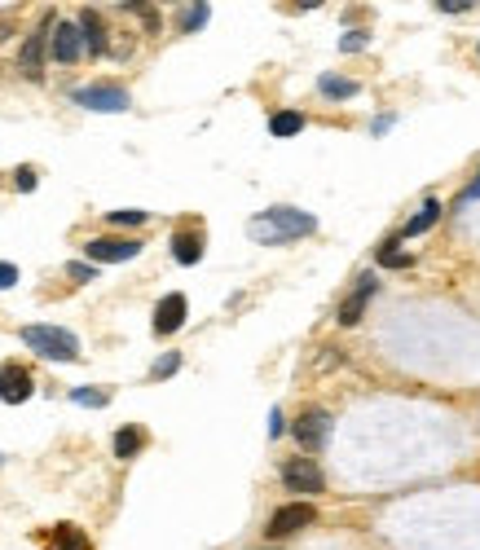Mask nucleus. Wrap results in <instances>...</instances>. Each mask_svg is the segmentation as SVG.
Masks as SVG:
<instances>
[{
    "instance_id": "nucleus-1",
    "label": "nucleus",
    "mask_w": 480,
    "mask_h": 550,
    "mask_svg": "<svg viewBox=\"0 0 480 550\" xmlns=\"http://www.w3.org/2000/svg\"><path fill=\"white\" fill-rule=\"evenodd\" d=\"M313 229H318V220H313L309 211H300V207H269L261 216H252V225H247V234H252L256 243H265V247L309 238Z\"/></svg>"
},
{
    "instance_id": "nucleus-2",
    "label": "nucleus",
    "mask_w": 480,
    "mask_h": 550,
    "mask_svg": "<svg viewBox=\"0 0 480 550\" xmlns=\"http://www.w3.org/2000/svg\"><path fill=\"white\" fill-rule=\"evenodd\" d=\"M22 344L36 348L45 361H80V339L62 326H22Z\"/></svg>"
},
{
    "instance_id": "nucleus-3",
    "label": "nucleus",
    "mask_w": 480,
    "mask_h": 550,
    "mask_svg": "<svg viewBox=\"0 0 480 550\" xmlns=\"http://www.w3.org/2000/svg\"><path fill=\"white\" fill-rule=\"evenodd\" d=\"M282 485H287L291 494L313 498V494L326 489V476H321V467L313 458H287V462H282Z\"/></svg>"
},
{
    "instance_id": "nucleus-4",
    "label": "nucleus",
    "mask_w": 480,
    "mask_h": 550,
    "mask_svg": "<svg viewBox=\"0 0 480 550\" xmlns=\"http://www.w3.org/2000/svg\"><path fill=\"white\" fill-rule=\"evenodd\" d=\"M291 436L300 441V450L318 453L321 445H326V436H330V414H326V409H304V414L296 418Z\"/></svg>"
},
{
    "instance_id": "nucleus-5",
    "label": "nucleus",
    "mask_w": 480,
    "mask_h": 550,
    "mask_svg": "<svg viewBox=\"0 0 480 550\" xmlns=\"http://www.w3.org/2000/svg\"><path fill=\"white\" fill-rule=\"evenodd\" d=\"M75 101L89 106V110H128L133 98L128 89H115V84H93V89H75Z\"/></svg>"
},
{
    "instance_id": "nucleus-6",
    "label": "nucleus",
    "mask_w": 480,
    "mask_h": 550,
    "mask_svg": "<svg viewBox=\"0 0 480 550\" xmlns=\"http://www.w3.org/2000/svg\"><path fill=\"white\" fill-rule=\"evenodd\" d=\"M84 255H93L98 264H124V260H133V255H141V243H133V238H93Z\"/></svg>"
},
{
    "instance_id": "nucleus-7",
    "label": "nucleus",
    "mask_w": 480,
    "mask_h": 550,
    "mask_svg": "<svg viewBox=\"0 0 480 550\" xmlns=\"http://www.w3.org/2000/svg\"><path fill=\"white\" fill-rule=\"evenodd\" d=\"M304 524H313V506H309V502H291V506H282V511L269 520V537H291V533H300Z\"/></svg>"
},
{
    "instance_id": "nucleus-8",
    "label": "nucleus",
    "mask_w": 480,
    "mask_h": 550,
    "mask_svg": "<svg viewBox=\"0 0 480 550\" xmlns=\"http://www.w3.org/2000/svg\"><path fill=\"white\" fill-rule=\"evenodd\" d=\"M374 291H379L374 273H362V278H357V287H353V296H348V300H344V308H339V326H357Z\"/></svg>"
},
{
    "instance_id": "nucleus-9",
    "label": "nucleus",
    "mask_w": 480,
    "mask_h": 550,
    "mask_svg": "<svg viewBox=\"0 0 480 550\" xmlns=\"http://www.w3.org/2000/svg\"><path fill=\"white\" fill-rule=\"evenodd\" d=\"M181 326H185V296L172 291L155 304V335H176Z\"/></svg>"
},
{
    "instance_id": "nucleus-10",
    "label": "nucleus",
    "mask_w": 480,
    "mask_h": 550,
    "mask_svg": "<svg viewBox=\"0 0 480 550\" xmlns=\"http://www.w3.org/2000/svg\"><path fill=\"white\" fill-rule=\"evenodd\" d=\"M27 397H31V374L22 365H4L0 370V400L4 405H22Z\"/></svg>"
},
{
    "instance_id": "nucleus-11",
    "label": "nucleus",
    "mask_w": 480,
    "mask_h": 550,
    "mask_svg": "<svg viewBox=\"0 0 480 550\" xmlns=\"http://www.w3.org/2000/svg\"><path fill=\"white\" fill-rule=\"evenodd\" d=\"M54 57L57 62H80L84 57V40H80V27L75 22H57L54 27Z\"/></svg>"
},
{
    "instance_id": "nucleus-12",
    "label": "nucleus",
    "mask_w": 480,
    "mask_h": 550,
    "mask_svg": "<svg viewBox=\"0 0 480 550\" xmlns=\"http://www.w3.org/2000/svg\"><path fill=\"white\" fill-rule=\"evenodd\" d=\"M80 40H84L89 53H107V31H102L98 9H84V13H80Z\"/></svg>"
},
{
    "instance_id": "nucleus-13",
    "label": "nucleus",
    "mask_w": 480,
    "mask_h": 550,
    "mask_svg": "<svg viewBox=\"0 0 480 550\" xmlns=\"http://www.w3.org/2000/svg\"><path fill=\"white\" fill-rule=\"evenodd\" d=\"M45 49H49V40H45V31H36V36H31V40L22 45V57H18L22 75L40 80V66H45Z\"/></svg>"
},
{
    "instance_id": "nucleus-14",
    "label": "nucleus",
    "mask_w": 480,
    "mask_h": 550,
    "mask_svg": "<svg viewBox=\"0 0 480 550\" xmlns=\"http://www.w3.org/2000/svg\"><path fill=\"white\" fill-rule=\"evenodd\" d=\"M172 255H176V264H199V255H203V234H194V229L176 234V238H172Z\"/></svg>"
},
{
    "instance_id": "nucleus-15",
    "label": "nucleus",
    "mask_w": 480,
    "mask_h": 550,
    "mask_svg": "<svg viewBox=\"0 0 480 550\" xmlns=\"http://www.w3.org/2000/svg\"><path fill=\"white\" fill-rule=\"evenodd\" d=\"M318 93L321 98H335V101H348V98L362 93V84H357V80H344V75H321Z\"/></svg>"
},
{
    "instance_id": "nucleus-16",
    "label": "nucleus",
    "mask_w": 480,
    "mask_h": 550,
    "mask_svg": "<svg viewBox=\"0 0 480 550\" xmlns=\"http://www.w3.org/2000/svg\"><path fill=\"white\" fill-rule=\"evenodd\" d=\"M141 445H146V432H141L137 423H128V427L115 432V453H119V458H137Z\"/></svg>"
},
{
    "instance_id": "nucleus-17",
    "label": "nucleus",
    "mask_w": 480,
    "mask_h": 550,
    "mask_svg": "<svg viewBox=\"0 0 480 550\" xmlns=\"http://www.w3.org/2000/svg\"><path fill=\"white\" fill-rule=\"evenodd\" d=\"M304 128V115H296V110H278L273 119H269V133L273 137H296Z\"/></svg>"
},
{
    "instance_id": "nucleus-18",
    "label": "nucleus",
    "mask_w": 480,
    "mask_h": 550,
    "mask_svg": "<svg viewBox=\"0 0 480 550\" xmlns=\"http://www.w3.org/2000/svg\"><path fill=\"white\" fill-rule=\"evenodd\" d=\"M436 216H441V202H436V199H427L424 207H419V216H415V220L406 225V234H410V238H415V234H427V229L436 225Z\"/></svg>"
},
{
    "instance_id": "nucleus-19",
    "label": "nucleus",
    "mask_w": 480,
    "mask_h": 550,
    "mask_svg": "<svg viewBox=\"0 0 480 550\" xmlns=\"http://www.w3.org/2000/svg\"><path fill=\"white\" fill-rule=\"evenodd\" d=\"M49 550H93L84 542V533H75V529H57L54 533V546Z\"/></svg>"
},
{
    "instance_id": "nucleus-20",
    "label": "nucleus",
    "mask_w": 480,
    "mask_h": 550,
    "mask_svg": "<svg viewBox=\"0 0 480 550\" xmlns=\"http://www.w3.org/2000/svg\"><path fill=\"white\" fill-rule=\"evenodd\" d=\"M379 264H383V269H401V264H410V255L392 238V243H383V251H379Z\"/></svg>"
},
{
    "instance_id": "nucleus-21",
    "label": "nucleus",
    "mask_w": 480,
    "mask_h": 550,
    "mask_svg": "<svg viewBox=\"0 0 480 550\" xmlns=\"http://www.w3.org/2000/svg\"><path fill=\"white\" fill-rule=\"evenodd\" d=\"M208 9H212V4H203V0H199V4H190V9L181 13V27H185V31H199V27L208 22Z\"/></svg>"
},
{
    "instance_id": "nucleus-22",
    "label": "nucleus",
    "mask_w": 480,
    "mask_h": 550,
    "mask_svg": "<svg viewBox=\"0 0 480 550\" xmlns=\"http://www.w3.org/2000/svg\"><path fill=\"white\" fill-rule=\"evenodd\" d=\"M71 400H75V405H93V409H102L110 397L102 392V388H75V392H71Z\"/></svg>"
},
{
    "instance_id": "nucleus-23",
    "label": "nucleus",
    "mask_w": 480,
    "mask_h": 550,
    "mask_svg": "<svg viewBox=\"0 0 480 550\" xmlns=\"http://www.w3.org/2000/svg\"><path fill=\"white\" fill-rule=\"evenodd\" d=\"M176 370H181V352H163L159 361H155V370H150V379H167Z\"/></svg>"
},
{
    "instance_id": "nucleus-24",
    "label": "nucleus",
    "mask_w": 480,
    "mask_h": 550,
    "mask_svg": "<svg viewBox=\"0 0 480 550\" xmlns=\"http://www.w3.org/2000/svg\"><path fill=\"white\" fill-rule=\"evenodd\" d=\"M107 220L119 225V229H133V225H146L150 216H146V211H107Z\"/></svg>"
},
{
    "instance_id": "nucleus-25",
    "label": "nucleus",
    "mask_w": 480,
    "mask_h": 550,
    "mask_svg": "<svg viewBox=\"0 0 480 550\" xmlns=\"http://www.w3.org/2000/svg\"><path fill=\"white\" fill-rule=\"evenodd\" d=\"M13 185H18L22 194H31V190H36V172H31V168H18V172H13Z\"/></svg>"
},
{
    "instance_id": "nucleus-26",
    "label": "nucleus",
    "mask_w": 480,
    "mask_h": 550,
    "mask_svg": "<svg viewBox=\"0 0 480 550\" xmlns=\"http://www.w3.org/2000/svg\"><path fill=\"white\" fill-rule=\"evenodd\" d=\"M436 9H445V13H467V9H476V0H436Z\"/></svg>"
},
{
    "instance_id": "nucleus-27",
    "label": "nucleus",
    "mask_w": 480,
    "mask_h": 550,
    "mask_svg": "<svg viewBox=\"0 0 480 550\" xmlns=\"http://www.w3.org/2000/svg\"><path fill=\"white\" fill-rule=\"evenodd\" d=\"M339 49H344V53H357V49H366V31H348Z\"/></svg>"
},
{
    "instance_id": "nucleus-28",
    "label": "nucleus",
    "mask_w": 480,
    "mask_h": 550,
    "mask_svg": "<svg viewBox=\"0 0 480 550\" xmlns=\"http://www.w3.org/2000/svg\"><path fill=\"white\" fill-rule=\"evenodd\" d=\"M66 273H71L75 282H89V278H93V264H71Z\"/></svg>"
},
{
    "instance_id": "nucleus-29",
    "label": "nucleus",
    "mask_w": 480,
    "mask_h": 550,
    "mask_svg": "<svg viewBox=\"0 0 480 550\" xmlns=\"http://www.w3.org/2000/svg\"><path fill=\"white\" fill-rule=\"evenodd\" d=\"M0 287H18V269L13 264H0Z\"/></svg>"
},
{
    "instance_id": "nucleus-30",
    "label": "nucleus",
    "mask_w": 480,
    "mask_h": 550,
    "mask_svg": "<svg viewBox=\"0 0 480 550\" xmlns=\"http://www.w3.org/2000/svg\"><path fill=\"white\" fill-rule=\"evenodd\" d=\"M269 436H282V409H269Z\"/></svg>"
},
{
    "instance_id": "nucleus-31",
    "label": "nucleus",
    "mask_w": 480,
    "mask_h": 550,
    "mask_svg": "<svg viewBox=\"0 0 480 550\" xmlns=\"http://www.w3.org/2000/svg\"><path fill=\"white\" fill-rule=\"evenodd\" d=\"M463 199H480V176L472 181V185H467V194H463Z\"/></svg>"
},
{
    "instance_id": "nucleus-32",
    "label": "nucleus",
    "mask_w": 480,
    "mask_h": 550,
    "mask_svg": "<svg viewBox=\"0 0 480 550\" xmlns=\"http://www.w3.org/2000/svg\"><path fill=\"white\" fill-rule=\"evenodd\" d=\"M4 36H9V27H0V40H4Z\"/></svg>"
}]
</instances>
